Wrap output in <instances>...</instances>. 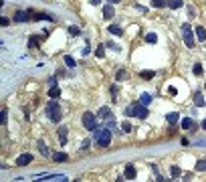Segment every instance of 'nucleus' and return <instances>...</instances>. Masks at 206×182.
I'll return each instance as SVG.
<instances>
[{"mask_svg":"<svg viewBox=\"0 0 206 182\" xmlns=\"http://www.w3.org/2000/svg\"><path fill=\"white\" fill-rule=\"evenodd\" d=\"M67 134H69V129L65 128V125H61V128H59V142H61V146L67 144Z\"/></svg>","mask_w":206,"mask_h":182,"instance_id":"10","label":"nucleus"},{"mask_svg":"<svg viewBox=\"0 0 206 182\" xmlns=\"http://www.w3.org/2000/svg\"><path fill=\"white\" fill-rule=\"evenodd\" d=\"M47 113H49V120L51 121H61V117H63V111H61V105H59V101L57 99H53V101H49L47 103Z\"/></svg>","mask_w":206,"mask_h":182,"instance_id":"2","label":"nucleus"},{"mask_svg":"<svg viewBox=\"0 0 206 182\" xmlns=\"http://www.w3.org/2000/svg\"><path fill=\"white\" fill-rule=\"evenodd\" d=\"M182 38H184V45L188 49H194V34H192V29L190 24H182Z\"/></svg>","mask_w":206,"mask_h":182,"instance_id":"4","label":"nucleus"},{"mask_svg":"<svg viewBox=\"0 0 206 182\" xmlns=\"http://www.w3.org/2000/svg\"><path fill=\"white\" fill-rule=\"evenodd\" d=\"M204 107H206V105H204Z\"/></svg>","mask_w":206,"mask_h":182,"instance_id":"45","label":"nucleus"},{"mask_svg":"<svg viewBox=\"0 0 206 182\" xmlns=\"http://www.w3.org/2000/svg\"><path fill=\"white\" fill-rule=\"evenodd\" d=\"M119 128H121V134H127V132H131V124H130V121H121Z\"/></svg>","mask_w":206,"mask_h":182,"instance_id":"25","label":"nucleus"},{"mask_svg":"<svg viewBox=\"0 0 206 182\" xmlns=\"http://www.w3.org/2000/svg\"><path fill=\"white\" fill-rule=\"evenodd\" d=\"M123 79H127V71H117V75H115V81H123Z\"/></svg>","mask_w":206,"mask_h":182,"instance_id":"27","label":"nucleus"},{"mask_svg":"<svg viewBox=\"0 0 206 182\" xmlns=\"http://www.w3.org/2000/svg\"><path fill=\"white\" fill-rule=\"evenodd\" d=\"M105 49H113V51H119V47H117V45H113V43H109V41L105 43Z\"/></svg>","mask_w":206,"mask_h":182,"instance_id":"36","label":"nucleus"},{"mask_svg":"<svg viewBox=\"0 0 206 182\" xmlns=\"http://www.w3.org/2000/svg\"><path fill=\"white\" fill-rule=\"evenodd\" d=\"M89 146H91V142H89V140H85V142H83V146H81V148H83V150H87V148H89Z\"/></svg>","mask_w":206,"mask_h":182,"instance_id":"40","label":"nucleus"},{"mask_svg":"<svg viewBox=\"0 0 206 182\" xmlns=\"http://www.w3.org/2000/svg\"><path fill=\"white\" fill-rule=\"evenodd\" d=\"M168 6V0H152V8H164Z\"/></svg>","mask_w":206,"mask_h":182,"instance_id":"20","label":"nucleus"},{"mask_svg":"<svg viewBox=\"0 0 206 182\" xmlns=\"http://www.w3.org/2000/svg\"><path fill=\"white\" fill-rule=\"evenodd\" d=\"M81 121H83V125H85V129H89V132H97V117L91 113V111H85L83 113V117H81Z\"/></svg>","mask_w":206,"mask_h":182,"instance_id":"3","label":"nucleus"},{"mask_svg":"<svg viewBox=\"0 0 206 182\" xmlns=\"http://www.w3.org/2000/svg\"><path fill=\"white\" fill-rule=\"evenodd\" d=\"M99 117L101 120H109V117H113V111H111L109 107H101L99 109Z\"/></svg>","mask_w":206,"mask_h":182,"instance_id":"15","label":"nucleus"},{"mask_svg":"<svg viewBox=\"0 0 206 182\" xmlns=\"http://www.w3.org/2000/svg\"><path fill=\"white\" fill-rule=\"evenodd\" d=\"M45 34H41V37H38V34H33V37L29 38V49H33V47H38V43H41V38H43Z\"/></svg>","mask_w":206,"mask_h":182,"instance_id":"16","label":"nucleus"},{"mask_svg":"<svg viewBox=\"0 0 206 182\" xmlns=\"http://www.w3.org/2000/svg\"><path fill=\"white\" fill-rule=\"evenodd\" d=\"M194 105H196V107L206 105V99H204V95H202L200 91H196V93H194Z\"/></svg>","mask_w":206,"mask_h":182,"instance_id":"12","label":"nucleus"},{"mask_svg":"<svg viewBox=\"0 0 206 182\" xmlns=\"http://www.w3.org/2000/svg\"><path fill=\"white\" fill-rule=\"evenodd\" d=\"M37 146H38V152L43 154V156H49V154H51V150L47 148V144H45V142H38Z\"/></svg>","mask_w":206,"mask_h":182,"instance_id":"19","label":"nucleus"},{"mask_svg":"<svg viewBox=\"0 0 206 182\" xmlns=\"http://www.w3.org/2000/svg\"><path fill=\"white\" fill-rule=\"evenodd\" d=\"M182 129H186V132H196V124H194L190 117H186V120H182Z\"/></svg>","mask_w":206,"mask_h":182,"instance_id":"8","label":"nucleus"},{"mask_svg":"<svg viewBox=\"0 0 206 182\" xmlns=\"http://www.w3.org/2000/svg\"><path fill=\"white\" fill-rule=\"evenodd\" d=\"M103 16H105L107 20L115 16V10H113V6H111V4H105V6H103Z\"/></svg>","mask_w":206,"mask_h":182,"instance_id":"14","label":"nucleus"},{"mask_svg":"<svg viewBox=\"0 0 206 182\" xmlns=\"http://www.w3.org/2000/svg\"><path fill=\"white\" fill-rule=\"evenodd\" d=\"M117 2H121V0H107V4H117Z\"/></svg>","mask_w":206,"mask_h":182,"instance_id":"43","label":"nucleus"},{"mask_svg":"<svg viewBox=\"0 0 206 182\" xmlns=\"http://www.w3.org/2000/svg\"><path fill=\"white\" fill-rule=\"evenodd\" d=\"M6 120H8V115H6V111H2V115H0V121H2V125L6 124Z\"/></svg>","mask_w":206,"mask_h":182,"instance_id":"38","label":"nucleus"},{"mask_svg":"<svg viewBox=\"0 0 206 182\" xmlns=\"http://www.w3.org/2000/svg\"><path fill=\"white\" fill-rule=\"evenodd\" d=\"M69 34H71V37H79V34H81V29H79V26H69Z\"/></svg>","mask_w":206,"mask_h":182,"instance_id":"28","label":"nucleus"},{"mask_svg":"<svg viewBox=\"0 0 206 182\" xmlns=\"http://www.w3.org/2000/svg\"><path fill=\"white\" fill-rule=\"evenodd\" d=\"M196 170H198V172H206V160H198Z\"/></svg>","mask_w":206,"mask_h":182,"instance_id":"29","label":"nucleus"},{"mask_svg":"<svg viewBox=\"0 0 206 182\" xmlns=\"http://www.w3.org/2000/svg\"><path fill=\"white\" fill-rule=\"evenodd\" d=\"M123 178H125V180H134V178H135V168H134V164H127V166H125Z\"/></svg>","mask_w":206,"mask_h":182,"instance_id":"9","label":"nucleus"},{"mask_svg":"<svg viewBox=\"0 0 206 182\" xmlns=\"http://www.w3.org/2000/svg\"><path fill=\"white\" fill-rule=\"evenodd\" d=\"M135 8H138L139 12H144V14H146V12H148V8H146V6H139V4H138V6H135Z\"/></svg>","mask_w":206,"mask_h":182,"instance_id":"41","label":"nucleus"},{"mask_svg":"<svg viewBox=\"0 0 206 182\" xmlns=\"http://www.w3.org/2000/svg\"><path fill=\"white\" fill-rule=\"evenodd\" d=\"M51 99H59L61 97V87H57V85H51V89H49V93H47Z\"/></svg>","mask_w":206,"mask_h":182,"instance_id":"11","label":"nucleus"},{"mask_svg":"<svg viewBox=\"0 0 206 182\" xmlns=\"http://www.w3.org/2000/svg\"><path fill=\"white\" fill-rule=\"evenodd\" d=\"M196 37H198V41H206V30H204V26H196Z\"/></svg>","mask_w":206,"mask_h":182,"instance_id":"21","label":"nucleus"},{"mask_svg":"<svg viewBox=\"0 0 206 182\" xmlns=\"http://www.w3.org/2000/svg\"><path fill=\"white\" fill-rule=\"evenodd\" d=\"M135 115H138L139 120H146L150 115V111H148V105H142V103H135Z\"/></svg>","mask_w":206,"mask_h":182,"instance_id":"5","label":"nucleus"},{"mask_svg":"<svg viewBox=\"0 0 206 182\" xmlns=\"http://www.w3.org/2000/svg\"><path fill=\"white\" fill-rule=\"evenodd\" d=\"M166 121L172 125H176L178 121H180V113H176V111H172V113H166Z\"/></svg>","mask_w":206,"mask_h":182,"instance_id":"13","label":"nucleus"},{"mask_svg":"<svg viewBox=\"0 0 206 182\" xmlns=\"http://www.w3.org/2000/svg\"><path fill=\"white\" fill-rule=\"evenodd\" d=\"M150 101H152V95H150V93H142V95H139V103H142V105H148Z\"/></svg>","mask_w":206,"mask_h":182,"instance_id":"22","label":"nucleus"},{"mask_svg":"<svg viewBox=\"0 0 206 182\" xmlns=\"http://www.w3.org/2000/svg\"><path fill=\"white\" fill-rule=\"evenodd\" d=\"M194 146H200V148H202V146H206V140H198V142H196Z\"/></svg>","mask_w":206,"mask_h":182,"instance_id":"42","label":"nucleus"},{"mask_svg":"<svg viewBox=\"0 0 206 182\" xmlns=\"http://www.w3.org/2000/svg\"><path fill=\"white\" fill-rule=\"evenodd\" d=\"M33 162V154H20L18 158H16V164H18V166H26V164H30Z\"/></svg>","mask_w":206,"mask_h":182,"instance_id":"7","label":"nucleus"},{"mask_svg":"<svg viewBox=\"0 0 206 182\" xmlns=\"http://www.w3.org/2000/svg\"><path fill=\"white\" fill-rule=\"evenodd\" d=\"M107 33L115 34V37H121V34H123V30H121V26H117V24H111L109 29H107Z\"/></svg>","mask_w":206,"mask_h":182,"instance_id":"17","label":"nucleus"},{"mask_svg":"<svg viewBox=\"0 0 206 182\" xmlns=\"http://www.w3.org/2000/svg\"><path fill=\"white\" fill-rule=\"evenodd\" d=\"M142 77L144 79H154V71H142Z\"/></svg>","mask_w":206,"mask_h":182,"instance_id":"34","label":"nucleus"},{"mask_svg":"<svg viewBox=\"0 0 206 182\" xmlns=\"http://www.w3.org/2000/svg\"><path fill=\"white\" fill-rule=\"evenodd\" d=\"M29 18H30V16H29V12H26V10H16L14 16H12V20H14V22H26Z\"/></svg>","mask_w":206,"mask_h":182,"instance_id":"6","label":"nucleus"},{"mask_svg":"<svg viewBox=\"0 0 206 182\" xmlns=\"http://www.w3.org/2000/svg\"><path fill=\"white\" fill-rule=\"evenodd\" d=\"M156 41H158V34L156 33H148L146 34V43H156Z\"/></svg>","mask_w":206,"mask_h":182,"instance_id":"26","label":"nucleus"},{"mask_svg":"<svg viewBox=\"0 0 206 182\" xmlns=\"http://www.w3.org/2000/svg\"><path fill=\"white\" fill-rule=\"evenodd\" d=\"M89 2H91L93 6H97V4H99V2H101V0H89Z\"/></svg>","mask_w":206,"mask_h":182,"instance_id":"44","label":"nucleus"},{"mask_svg":"<svg viewBox=\"0 0 206 182\" xmlns=\"http://www.w3.org/2000/svg\"><path fill=\"white\" fill-rule=\"evenodd\" d=\"M168 93H170V95H174V97H176V95H178V89H176L174 85H170V87H168Z\"/></svg>","mask_w":206,"mask_h":182,"instance_id":"35","label":"nucleus"},{"mask_svg":"<svg viewBox=\"0 0 206 182\" xmlns=\"http://www.w3.org/2000/svg\"><path fill=\"white\" fill-rule=\"evenodd\" d=\"M188 16H190V18H194V16H196V10H194V6H188Z\"/></svg>","mask_w":206,"mask_h":182,"instance_id":"37","label":"nucleus"},{"mask_svg":"<svg viewBox=\"0 0 206 182\" xmlns=\"http://www.w3.org/2000/svg\"><path fill=\"white\" fill-rule=\"evenodd\" d=\"M125 115H135V103H131V105L125 107Z\"/></svg>","mask_w":206,"mask_h":182,"instance_id":"31","label":"nucleus"},{"mask_svg":"<svg viewBox=\"0 0 206 182\" xmlns=\"http://www.w3.org/2000/svg\"><path fill=\"white\" fill-rule=\"evenodd\" d=\"M103 49H105V47H103V45H99V47H97V51H95V55H97L99 59L105 57V51H103Z\"/></svg>","mask_w":206,"mask_h":182,"instance_id":"32","label":"nucleus"},{"mask_svg":"<svg viewBox=\"0 0 206 182\" xmlns=\"http://www.w3.org/2000/svg\"><path fill=\"white\" fill-rule=\"evenodd\" d=\"M8 22H10V20L6 18V16H2V18H0V24H2V26H8Z\"/></svg>","mask_w":206,"mask_h":182,"instance_id":"39","label":"nucleus"},{"mask_svg":"<svg viewBox=\"0 0 206 182\" xmlns=\"http://www.w3.org/2000/svg\"><path fill=\"white\" fill-rule=\"evenodd\" d=\"M93 138H95V144L101 148H107L111 142V129L109 128H101L97 132H93Z\"/></svg>","mask_w":206,"mask_h":182,"instance_id":"1","label":"nucleus"},{"mask_svg":"<svg viewBox=\"0 0 206 182\" xmlns=\"http://www.w3.org/2000/svg\"><path fill=\"white\" fill-rule=\"evenodd\" d=\"M182 4H184L182 0H168V6H170V8H174V10H176V8H180Z\"/></svg>","mask_w":206,"mask_h":182,"instance_id":"24","label":"nucleus"},{"mask_svg":"<svg viewBox=\"0 0 206 182\" xmlns=\"http://www.w3.org/2000/svg\"><path fill=\"white\" fill-rule=\"evenodd\" d=\"M65 65H67L69 69H75V67H77V63H75V59H73L71 55H65Z\"/></svg>","mask_w":206,"mask_h":182,"instance_id":"18","label":"nucleus"},{"mask_svg":"<svg viewBox=\"0 0 206 182\" xmlns=\"http://www.w3.org/2000/svg\"><path fill=\"white\" fill-rule=\"evenodd\" d=\"M192 71H194V75H196V77H200V75H202V65H200V63H196Z\"/></svg>","mask_w":206,"mask_h":182,"instance_id":"33","label":"nucleus"},{"mask_svg":"<svg viewBox=\"0 0 206 182\" xmlns=\"http://www.w3.org/2000/svg\"><path fill=\"white\" fill-rule=\"evenodd\" d=\"M53 158H55V162H65L69 156L65 152H57V154H53Z\"/></svg>","mask_w":206,"mask_h":182,"instance_id":"23","label":"nucleus"},{"mask_svg":"<svg viewBox=\"0 0 206 182\" xmlns=\"http://www.w3.org/2000/svg\"><path fill=\"white\" fill-rule=\"evenodd\" d=\"M170 174H172L174 178H178V176H180V174H182V170H180V168H178V166H172V168H170Z\"/></svg>","mask_w":206,"mask_h":182,"instance_id":"30","label":"nucleus"}]
</instances>
